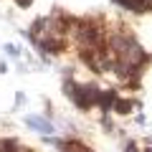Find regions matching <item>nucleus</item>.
<instances>
[{"label":"nucleus","instance_id":"1","mask_svg":"<svg viewBox=\"0 0 152 152\" xmlns=\"http://www.w3.org/2000/svg\"><path fill=\"white\" fill-rule=\"evenodd\" d=\"M64 94H69L79 109H91V107H96L102 89L94 86V84H86V86H76L74 81H66V84H64Z\"/></svg>","mask_w":152,"mask_h":152},{"label":"nucleus","instance_id":"2","mask_svg":"<svg viewBox=\"0 0 152 152\" xmlns=\"http://www.w3.org/2000/svg\"><path fill=\"white\" fill-rule=\"evenodd\" d=\"M26 124L33 127L36 132H43V134H51V132H53V124H51L48 119H43V117H36V114L26 117Z\"/></svg>","mask_w":152,"mask_h":152},{"label":"nucleus","instance_id":"3","mask_svg":"<svg viewBox=\"0 0 152 152\" xmlns=\"http://www.w3.org/2000/svg\"><path fill=\"white\" fill-rule=\"evenodd\" d=\"M114 102H117V91H114V89H107V91H102V94H99L96 107L102 109V112H109V109L114 107Z\"/></svg>","mask_w":152,"mask_h":152},{"label":"nucleus","instance_id":"4","mask_svg":"<svg viewBox=\"0 0 152 152\" xmlns=\"http://www.w3.org/2000/svg\"><path fill=\"white\" fill-rule=\"evenodd\" d=\"M112 3L127 8V10H134V13H145L147 10V0H112Z\"/></svg>","mask_w":152,"mask_h":152},{"label":"nucleus","instance_id":"5","mask_svg":"<svg viewBox=\"0 0 152 152\" xmlns=\"http://www.w3.org/2000/svg\"><path fill=\"white\" fill-rule=\"evenodd\" d=\"M64 147V152H94L91 147H86V145H81V142H76V140H71V142H66V145H61Z\"/></svg>","mask_w":152,"mask_h":152},{"label":"nucleus","instance_id":"6","mask_svg":"<svg viewBox=\"0 0 152 152\" xmlns=\"http://www.w3.org/2000/svg\"><path fill=\"white\" fill-rule=\"evenodd\" d=\"M132 107H134V104H132L129 99H117L112 109H114L117 114H129V112H132Z\"/></svg>","mask_w":152,"mask_h":152},{"label":"nucleus","instance_id":"7","mask_svg":"<svg viewBox=\"0 0 152 152\" xmlns=\"http://www.w3.org/2000/svg\"><path fill=\"white\" fill-rule=\"evenodd\" d=\"M0 152H18L15 140H0Z\"/></svg>","mask_w":152,"mask_h":152},{"label":"nucleus","instance_id":"8","mask_svg":"<svg viewBox=\"0 0 152 152\" xmlns=\"http://www.w3.org/2000/svg\"><path fill=\"white\" fill-rule=\"evenodd\" d=\"M124 152H137V145H134V142H127V145H124Z\"/></svg>","mask_w":152,"mask_h":152},{"label":"nucleus","instance_id":"9","mask_svg":"<svg viewBox=\"0 0 152 152\" xmlns=\"http://www.w3.org/2000/svg\"><path fill=\"white\" fill-rule=\"evenodd\" d=\"M15 3H18L20 8H31V5H33V0H15Z\"/></svg>","mask_w":152,"mask_h":152},{"label":"nucleus","instance_id":"10","mask_svg":"<svg viewBox=\"0 0 152 152\" xmlns=\"http://www.w3.org/2000/svg\"><path fill=\"white\" fill-rule=\"evenodd\" d=\"M147 152H152V147H147Z\"/></svg>","mask_w":152,"mask_h":152}]
</instances>
